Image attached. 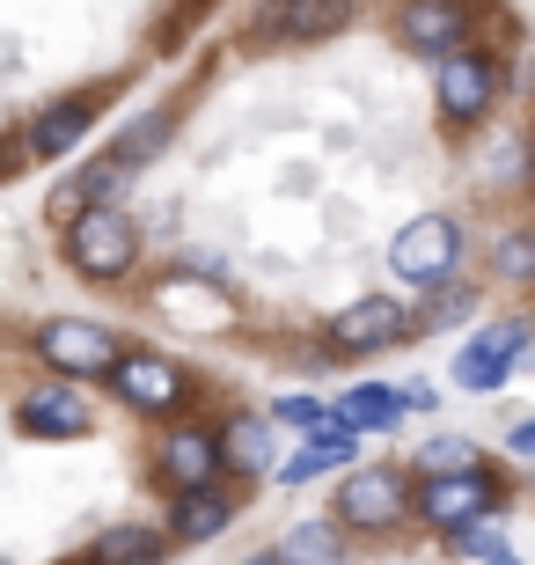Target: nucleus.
<instances>
[{"label":"nucleus","instance_id":"7ed1b4c3","mask_svg":"<svg viewBox=\"0 0 535 565\" xmlns=\"http://www.w3.org/2000/svg\"><path fill=\"white\" fill-rule=\"evenodd\" d=\"M470 30H477L470 0H411V8H404V38H411L418 52H462Z\"/></svg>","mask_w":535,"mask_h":565},{"label":"nucleus","instance_id":"f257e3e1","mask_svg":"<svg viewBox=\"0 0 535 565\" xmlns=\"http://www.w3.org/2000/svg\"><path fill=\"white\" fill-rule=\"evenodd\" d=\"M352 22V0H257V44H309V38H330Z\"/></svg>","mask_w":535,"mask_h":565},{"label":"nucleus","instance_id":"f03ea898","mask_svg":"<svg viewBox=\"0 0 535 565\" xmlns=\"http://www.w3.org/2000/svg\"><path fill=\"white\" fill-rule=\"evenodd\" d=\"M521 345H528V323H521V316H506V323H492L484 338H470V345H462L454 375L470 382V390H499V382H506V367L521 360Z\"/></svg>","mask_w":535,"mask_h":565}]
</instances>
